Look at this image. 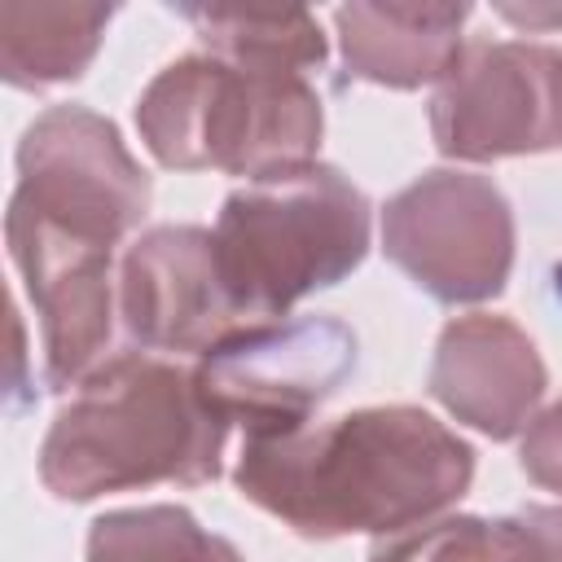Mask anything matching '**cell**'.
<instances>
[{
	"label": "cell",
	"mask_w": 562,
	"mask_h": 562,
	"mask_svg": "<svg viewBox=\"0 0 562 562\" xmlns=\"http://www.w3.org/2000/svg\"><path fill=\"white\" fill-rule=\"evenodd\" d=\"M351 373L356 334L338 316L246 325L202 351L193 369L206 404L228 426H246V439L307 426V417L338 395Z\"/></svg>",
	"instance_id": "5b68a950"
},
{
	"label": "cell",
	"mask_w": 562,
	"mask_h": 562,
	"mask_svg": "<svg viewBox=\"0 0 562 562\" xmlns=\"http://www.w3.org/2000/svg\"><path fill=\"white\" fill-rule=\"evenodd\" d=\"M470 4H342L334 13L351 79L382 88L439 83L461 53Z\"/></svg>",
	"instance_id": "7c38bea8"
},
{
	"label": "cell",
	"mask_w": 562,
	"mask_h": 562,
	"mask_svg": "<svg viewBox=\"0 0 562 562\" xmlns=\"http://www.w3.org/2000/svg\"><path fill=\"white\" fill-rule=\"evenodd\" d=\"M522 470L549 492H562V400L544 408L522 439Z\"/></svg>",
	"instance_id": "e0dca14e"
},
{
	"label": "cell",
	"mask_w": 562,
	"mask_h": 562,
	"mask_svg": "<svg viewBox=\"0 0 562 562\" xmlns=\"http://www.w3.org/2000/svg\"><path fill=\"white\" fill-rule=\"evenodd\" d=\"M496 13L514 26H527V31H549V26H562V4L553 9H540V4H496Z\"/></svg>",
	"instance_id": "ac0fdd59"
},
{
	"label": "cell",
	"mask_w": 562,
	"mask_h": 562,
	"mask_svg": "<svg viewBox=\"0 0 562 562\" xmlns=\"http://www.w3.org/2000/svg\"><path fill=\"white\" fill-rule=\"evenodd\" d=\"M136 127L162 167L263 180L312 162L321 97L303 75L246 70L215 53H193L149 79L136 101Z\"/></svg>",
	"instance_id": "3957f363"
},
{
	"label": "cell",
	"mask_w": 562,
	"mask_h": 562,
	"mask_svg": "<svg viewBox=\"0 0 562 562\" xmlns=\"http://www.w3.org/2000/svg\"><path fill=\"white\" fill-rule=\"evenodd\" d=\"M430 395L483 435L509 439L544 395V364L514 321L474 312L439 334Z\"/></svg>",
	"instance_id": "8fae6325"
},
{
	"label": "cell",
	"mask_w": 562,
	"mask_h": 562,
	"mask_svg": "<svg viewBox=\"0 0 562 562\" xmlns=\"http://www.w3.org/2000/svg\"><path fill=\"white\" fill-rule=\"evenodd\" d=\"M119 316L140 351H211L246 329L211 228L162 224L140 233L119 268Z\"/></svg>",
	"instance_id": "9c48e42d"
},
{
	"label": "cell",
	"mask_w": 562,
	"mask_h": 562,
	"mask_svg": "<svg viewBox=\"0 0 562 562\" xmlns=\"http://www.w3.org/2000/svg\"><path fill=\"white\" fill-rule=\"evenodd\" d=\"M4 237L44 329V382L53 391L79 386L105 364L114 334V250L88 246L18 206L4 215Z\"/></svg>",
	"instance_id": "30bf717a"
},
{
	"label": "cell",
	"mask_w": 562,
	"mask_h": 562,
	"mask_svg": "<svg viewBox=\"0 0 562 562\" xmlns=\"http://www.w3.org/2000/svg\"><path fill=\"white\" fill-rule=\"evenodd\" d=\"M83 562H241V553L180 505H140L101 514Z\"/></svg>",
	"instance_id": "2e32d148"
},
{
	"label": "cell",
	"mask_w": 562,
	"mask_h": 562,
	"mask_svg": "<svg viewBox=\"0 0 562 562\" xmlns=\"http://www.w3.org/2000/svg\"><path fill=\"white\" fill-rule=\"evenodd\" d=\"M369 562H562V509L527 505L505 518H435L378 536Z\"/></svg>",
	"instance_id": "4fadbf2b"
},
{
	"label": "cell",
	"mask_w": 562,
	"mask_h": 562,
	"mask_svg": "<svg viewBox=\"0 0 562 562\" xmlns=\"http://www.w3.org/2000/svg\"><path fill=\"white\" fill-rule=\"evenodd\" d=\"M448 158H514L562 145V53L518 40H465L430 97Z\"/></svg>",
	"instance_id": "ba28073f"
},
{
	"label": "cell",
	"mask_w": 562,
	"mask_h": 562,
	"mask_svg": "<svg viewBox=\"0 0 562 562\" xmlns=\"http://www.w3.org/2000/svg\"><path fill=\"white\" fill-rule=\"evenodd\" d=\"M470 479L474 448L413 404L241 439L233 465L237 492L307 540L422 527L461 501Z\"/></svg>",
	"instance_id": "6da1fadb"
},
{
	"label": "cell",
	"mask_w": 562,
	"mask_h": 562,
	"mask_svg": "<svg viewBox=\"0 0 562 562\" xmlns=\"http://www.w3.org/2000/svg\"><path fill=\"white\" fill-rule=\"evenodd\" d=\"M110 4H0V75L13 88L79 79L110 26Z\"/></svg>",
	"instance_id": "5bb4252c"
},
{
	"label": "cell",
	"mask_w": 562,
	"mask_h": 562,
	"mask_svg": "<svg viewBox=\"0 0 562 562\" xmlns=\"http://www.w3.org/2000/svg\"><path fill=\"white\" fill-rule=\"evenodd\" d=\"M206 53L246 70L303 75L325 61V35L307 9H180Z\"/></svg>",
	"instance_id": "9a60e30c"
},
{
	"label": "cell",
	"mask_w": 562,
	"mask_h": 562,
	"mask_svg": "<svg viewBox=\"0 0 562 562\" xmlns=\"http://www.w3.org/2000/svg\"><path fill=\"white\" fill-rule=\"evenodd\" d=\"M382 250L439 303H479L505 290L514 215L505 193L470 171H426L382 211Z\"/></svg>",
	"instance_id": "52a82bcc"
},
{
	"label": "cell",
	"mask_w": 562,
	"mask_h": 562,
	"mask_svg": "<svg viewBox=\"0 0 562 562\" xmlns=\"http://www.w3.org/2000/svg\"><path fill=\"white\" fill-rule=\"evenodd\" d=\"M211 237L233 303L259 325L360 268L369 202L338 167L303 162L228 193Z\"/></svg>",
	"instance_id": "277c9868"
},
{
	"label": "cell",
	"mask_w": 562,
	"mask_h": 562,
	"mask_svg": "<svg viewBox=\"0 0 562 562\" xmlns=\"http://www.w3.org/2000/svg\"><path fill=\"white\" fill-rule=\"evenodd\" d=\"M224 443L228 422L206 404L193 369L154 351H123L57 408L40 443V479L57 501L206 483L220 474Z\"/></svg>",
	"instance_id": "7a4b0ae2"
},
{
	"label": "cell",
	"mask_w": 562,
	"mask_h": 562,
	"mask_svg": "<svg viewBox=\"0 0 562 562\" xmlns=\"http://www.w3.org/2000/svg\"><path fill=\"white\" fill-rule=\"evenodd\" d=\"M9 206L114 250L149 211V176L110 119L88 105H53L18 140V189Z\"/></svg>",
	"instance_id": "8992f818"
}]
</instances>
